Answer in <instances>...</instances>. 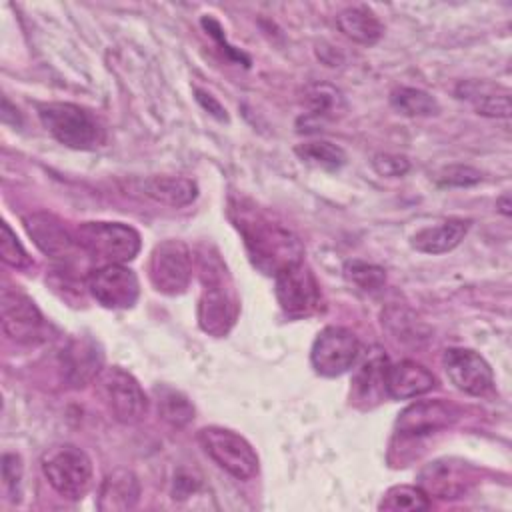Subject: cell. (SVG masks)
Segmentation results:
<instances>
[{"label": "cell", "mask_w": 512, "mask_h": 512, "mask_svg": "<svg viewBox=\"0 0 512 512\" xmlns=\"http://www.w3.org/2000/svg\"><path fill=\"white\" fill-rule=\"evenodd\" d=\"M274 280L278 304L288 318H308L322 308L320 286L304 262L280 270Z\"/></svg>", "instance_id": "cell-7"}, {"label": "cell", "mask_w": 512, "mask_h": 512, "mask_svg": "<svg viewBox=\"0 0 512 512\" xmlns=\"http://www.w3.org/2000/svg\"><path fill=\"white\" fill-rule=\"evenodd\" d=\"M386 358L382 354H372L370 358H366L356 376H354V400H378L380 394H386L384 390V372H386Z\"/></svg>", "instance_id": "cell-24"}, {"label": "cell", "mask_w": 512, "mask_h": 512, "mask_svg": "<svg viewBox=\"0 0 512 512\" xmlns=\"http://www.w3.org/2000/svg\"><path fill=\"white\" fill-rule=\"evenodd\" d=\"M74 238L78 248L106 264L130 262L140 252V234L122 222H84Z\"/></svg>", "instance_id": "cell-5"}, {"label": "cell", "mask_w": 512, "mask_h": 512, "mask_svg": "<svg viewBox=\"0 0 512 512\" xmlns=\"http://www.w3.org/2000/svg\"><path fill=\"white\" fill-rule=\"evenodd\" d=\"M196 100H198L212 116H216V118H220V120H226V110L222 108V104H220L214 96H210V94H206V92H202V90H196Z\"/></svg>", "instance_id": "cell-35"}, {"label": "cell", "mask_w": 512, "mask_h": 512, "mask_svg": "<svg viewBox=\"0 0 512 512\" xmlns=\"http://www.w3.org/2000/svg\"><path fill=\"white\" fill-rule=\"evenodd\" d=\"M230 218L244 238L252 264L264 274L276 276L280 270L302 262L304 246L298 236L280 222H274L260 208L246 202H232Z\"/></svg>", "instance_id": "cell-1"}, {"label": "cell", "mask_w": 512, "mask_h": 512, "mask_svg": "<svg viewBox=\"0 0 512 512\" xmlns=\"http://www.w3.org/2000/svg\"><path fill=\"white\" fill-rule=\"evenodd\" d=\"M42 472L48 484L68 500H80L92 486V460L74 444H56L42 454Z\"/></svg>", "instance_id": "cell-4"}, {"label": "cell", "mask_w": 512, "mask_h": 512, "mask_svg": "<svg viewBox=\"0 0 512 512\" xmlns=\"http://www.w3.org/2000/svg\"><path fill=\"white\" fill-rule=\"evenodd\" d=\"M392 106L404 116H432L438 114L440 106L432 94L420 88L400 86L390 94Z\"/></svg>", "instance_id": "cell-25"}, {"label": "cell", "mask_w": 512, "mask_h": 512, "mask_svg": "<svg viewBox=\"0 0 512 512\" xmlns=\"http://www.w3.org/2000/svg\"><path fill=\"white\" fill-rule=\"evenodd\" d=\"M140 498V482L134 472L126 468L112 470L98 492V508L104 512L132 510Z\"/></svg>", "instance_id": "cell-18"}, {"label": "cell", "mask_w": 512, "mask_h": 512, "mask_svg": "<svg viewBox=\"0 0 512 512\" xmlns=\"http://www.w3.org/2000/svg\"><path fill=\"white\" fill-rule=\"evenodd\" d=\"M426 508H430V496L420 486H408V484L392 486L380 502V510H416L418 512Z\"/></svg>", "instance_id": "cell-28"}, {"label": "cell", "mask_w": 512, "mask_h": 512, "mask_svg": "<svg viewBox=\"0 0 512 512\" xmlns=\"http://www.w3.org/2000/svg\"><path fill=\"white\" fill-rule=\"evenodd\" d=\"M470 228L468 220L450 218L436 226H426L412 236V248L424 254H442L456 248Z\"/></svg>", "instance_id": "cell-19"}, {"label": "cell", "mask_w": 512, "mask_h": 512, "mask_svg": "<svg viewBox=\"0 0 512 512\" xmlns=\"http://www.w3.org/2000/svg\"><path fill=\"white\" fill-rule=\"evenodd\" d=\"M436 386L434 374L416 360L388 364L384 372V390L390 398L406 400L430 392Z\"/></svg>", "instance_id": "cell-17"}, {"label": "cell", "mask_w": 512, "mask_h": 512, "mask_svg": "<svg viewBox=\"0 0 512 512\" xmlns=\"http://www.w3.org/2000/svg\"><path fill=\"white\" fill-rule=\"evenodd\" d=\"M372 168L380 176L398 178L410 170V162L406 156H400V154H376L372 160Z\"/></svg>", "instance_id": "cell-33"}, {"label": "cell", "mask_w": 512, "mask_h": 512, "mask_svg": "<svg viewBox=\"0 0 512 512\" xmlns=\"http://www.w3.org/2000/svg\"><path fill=\"white\" fill-rule=\"evenodd\" d=\"M102 364H104L102 348L96 340L88 336L72 338L60 354L62 374L66 382L72 386H84L92 382L102 372Z\"/></svg>", "instance_id": "cell-16"}, {"label": "cell", "mask_w": 512, "mask_h": 512, "mask_svg": "<svg viewBox=\"0 0 512 512\" xmlns=\"http://www.w3.org/2000/svg\"><path fill=\"white\" fill-rule=\"evenodd\" d=\"M152 286L168 296L182 294L192 278V254L182 240H164L154 246L148 264Z\"/></svg>", "instance_id": "cell-8"}, {"label": "cell", "mask_w": 512, "mask_h": 512, "mask_svg": "<svg viewBox=\"0 0 512 512\" xmlns=\"http://www.w3.org/2000/svg\"><path fill=\"white\" fill-rule=\"evenodd\" d=\"M42 126L54 140L74 150H92L102 142V128L84 108L70 102L38 104Z\"/></svg>", "instance_id": "cell-3"}, {"label": "cell", "mask_w": 512, "mask_h": 512, "mask_svg": "<svg viewBox=\"0 0 512 512\" xmlns=\"http://www.w3.org/2000/svg\"><path fill=\"white\" fill-rule=\"evenodd\" d=\"M420 488L428 496L454 498L464 490V476L450 462H434L420 474Z\"/></svg>", "instance_id": "cell-23"}, {"label": "cell", "mask_w": 512, "mask_h": 512, "mask_svg": "<svg viewBox=\"0 0 512 512\" xmlns=\"http://www.w3.org/2000/svg\"><path fill=\"white\" fill-rule=\"evenodd\" d=\"M294 152L298 154V158L306 164L324 168V170H336L346 162V154L340 146L326 142V140H318V142H304L298 144L294 148Z\"/></svg>", "instance_id": "cell-27"}, {"label": "cell", "mask_w": 512, "mask_h": 512, "mask_svg": "<svg viewBox=\"0 0 512 512\" xmlns=\"http://www.w3.org/2000/svg\"><path fill=\"white\" fill-rule=\"evenodd\" d=\"M336 24L346 38H350L352 42L362 44V46H374L384 34L382 22L366 6L344 8L336 16Z\"/></svg>", "instance_id": "cell-21"}, {"label": "cell", "mask_w": 512, "mask_h": 512, "mask_svg": "<svg viewBox=\"0 0 512 512\" xmlns=\"http://www.w3.org/2000/svg\"><path fill=\"white\" fill-rule=\"evenodd\" d=\"M2 478L10 490L18 488V484L22 480V460L18 454L8 452L2 456Z\"/></svg>", "instance_id": "cell-34"}, {"label": "cell", "mask_w": 512, "mask_h": 512, "mask_svg": "<svg viewBox=\"0 0 512 512\" xmlns=\"http://www.w3.org/2000/svg\"><path fill=\"white\" fill-rule=\"evenodd\" d=\"M2 330L16 342H34L44 328L36 304L18 290H2Z\"/></svg>", "instance_id": "cell-13"}, {"label": "cell", "mask_w": 512, "mask_h": 512, "mask_svg": "<svg viewBox=\"0 0 512 512\" xmlns=\"http://www.w3.org/2000/svg\"><path fill=\"white\" fill-rule=\"evenodd\" d=\"M204 452L228 474L238 480H250L258 472V454L252 444L234 430L222 426H206L198 432Z\"/></svg>", "instance_id": "cell-6"}, {"label": "cell", "mask_w": 512, "mask_h": 512, "mask_svg": "<svg viewBox=\"0 0 512 512\" xmlns=\"http://www.w3.org/2000/svg\"><path fill=\"white\" fill-rule=\"evenodd\" d=\"M450 382L472 396H484L492 390L494 374L490 364L470 348H448L442 356Z\"/></svg>", "instance_id": "cell-12"}, {"label": "cell", "mask_w": 512, "mask_h": 512, "mask_svg": "<svg viewBox=\"0 0 512 512\" xmlns=\"http://www.w3.org/2000/svg\"><path fill=\"white\" fill-rule=\"evenodd\" d=\"M156 394H158V414L170 426L182 428L194 418V408L182 392L174 388H156Z\"/></svg>", "instance_id": "cell-26"}, {"label": "cell", "mask_w": 512, "mask_h": 512, "mask_svg": "<svg viewBox=\"0 0 512 512\" xmlns=\"http://www.w3.org/2000/svg\"><path fill=\"white\" fill-rule=\"evenodd\" d=\"M86 288L100 306L112 310L132 308L140 296L138 276L124 264H104L92 270Z\"/></svg>", "instance_id": "cell-11"}, {"label": "cell", "mask_w": 512, "mask_h": 512, "mask_svg": "<svg viewBox=\"0 0 512 512\" xmlns=\"http://www.w3.org/2000/svg\"><path fill=\"white\" fill-rule=\"evenodd\" d=\"M500 206H502V208H500L502 214L508 216V214H510V196H508V194H504V196L500 198Z\"/></svg>", "instance_id": "cell-36"}, {"label": "cell", "mask_w": 512, "mask_h": 512, "mask_svg": "<svg viewBox=\"0 0 512 512\" xmlns=\"http://www.w3.org/2000/svg\"><path fill=\"white\" fill-rule=\"evenodd\" d=\"M482 180V174L472 168V166H462V164H456V166H448L444 168L440 174H438V184L440 186H474Z\"/></svg>", "instance_id": "cell-32"}, {"label": "cell", "mask_w": 512, "mask_h": 512, "mask_svg": "<svg viewBox=\"0 0 512 512\" xmlns=\"http://www.w3.org/2000/svg\"><path fill=\"white\" fill-rule=\"evenodd\" d=\"M360 356V342L348 328L342 326H328L324 328L310 352V360L314 370L320 376H340L350 370Z\"/></svg>", "instance_id": "cell-9"}, {"label": "cell", "mask_w": 512, "mask_h": 512, "mask_svg": "<svg viewBox=\"0 0 512 512\" xmlns=\"http://www.w3.org/2000/svg\"><path fill=\"white\" fill-rule=\"evenodd\" d=\"M100 386L118 422L136 424L146 416L148 398L130 372L122 370L120 366L106 368L100 372Z\"/></svg>", "instance_id": "cell-10"}, {"label": "cell", "mask_w": 512, "mask_h": 512, "mask_svg": "<svg viewBox=\"0 0 512 512\" xmlns=\"http://www.w3.org/2000/svg\"><path fill=\"white\" fill-rule=\"evenodd\" d=\"M24 228L32 242L50 258L68 260L74 256L76 238L66 230V226L48 212H32L22 218Z\"/></svg>", "instance_id": "cell-15"}, {"label": "cell", "mask_w": 512, "mask_h": 512, "mask_svg": "<svg viewBox=\"0 0 512 512\" xmlns=\"http://www.w3.org/2000/svg\"><path fill=\"white\" fill-rule=\"evenodd\" d=\"M344 274H346V278L354 286H358L364 292H376L386 282L384 268H380L376 264H368L364 260H350V262H346Z\"/></svg>", "instance_id": "cell-30"}, {"label": "cell", "mask_w": 512, "mask_h": 512, "mask_svg": "<svg viewBox=\"0 0 512 512\" xmlns=\"http://www.w3.org/2000/svg\"><path fill=\"white\" fill-rule=\"evenodd\" d=\"M304 102L308 106V114L300 120L304 122L302 130H316L324 126V122L336 118V114H340L344 108V98L340 90L322 82L310 84L304 90Z\"/></svg>", "instance_id": "cell-20"}, {"label": "cell", "mask_w": 512, "mask_h": 512, "mask_svg": "<svg viewBox=\"0 0 512 512\" xmlns=\"http://www.w3.org/2000/svg\"><path fill=\"white\" fill-rule=\"evenodd\" d=\"M464 94L462 98H468L476 112L482 116H490V118H508L510 116V96L508 92L496 94V92H482L478 90L476 84L472 86H464Z\"/></svg>", "instance_id": "cell-29"}, {"label": "cell", "mask_w": 512, "mask_h": 512, "mask_svg": "<svg viewBox=\"0 0 512 512\" xmlns=\"http://www.w3.org/2000/svg\"><path fill=\"white\" fill-rule=\"evenodd\" d=\"M458 418V408L444 400H420L406 406L396 420V432L422 436L450 426Z\"/></svg>", "instance_id": "cell-14"}, {"label": "cell", "mask_w": 512, "mask_h": 512, "mask_svg": "<svg viewBox=\"0 0 512 512\" xmlns=\"http://www.w3.org/2000/svg\"><path fill=\"white\" fill-rule=\"evenodd\" d=\"M0 256L2 260L18 270H24L28 266H32V260L28 256V252L24 250V246L20 244V240L16 238V234L12 232V228L8 226V222H2V234H0Z\"/></svg>", "instance_id": "cell-31"}, {"label": "cell", "mask_w": 512, "mask_h": 512, "mask_svg": "<svg viewBox=\"0 0 512 512\" xmlns=\"http://www.w3.org/2000/svg\"><path fill=\"white\" fill-rule=\"evenodd\" d=\"M142 190L154 202L172 208L188 206L198 196L196 182L182 176H152L142 184Z\"/></svg>", "instance_id": "cell-22"}, {"label": "cell", "mask_w": 512, "mask_h": 512, "mask_svg": "<svg viewBox=\"0 0 512 512\" xmlns=\"http://www.w3.org/2000/svg\"><path fill=\"white\" fill-rule=\"evenodd\" d=\"M198 324L210 336H226L238 318V298L230 274L218 256L200 254Z\"/></svg>", "instance_id": "cell-2"}]
</instances>
